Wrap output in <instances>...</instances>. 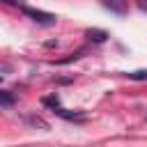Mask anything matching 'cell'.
Segmentation results:
<instances>
[{
  "label": "cell",
  "instance_id": "52a82bcc",
  "mask_svg": "<svg viewBox=\"0 0 147 147\" xmlns=\"http://www.w3.org/2000/svg\"><path fill=\"white\" fill-rule=\"evenodd\" d=\"M0 103L2 106H11L14 103V94L11 92H0Z\"/></svg>",
  "mask_w": 147,
  "mask_h": 147
},
{
  "label": "cell",
  "instance_id": "7a4b0ae2",
  "mask_svg": "<svg viewBox=\"0 0 147 147\" xmlns=\"http://www.w3.org/2000/svg\"><path fill=\"white\" fill-rule=\"evenodd\" d=\"M53 113L55 115H60V117H64V119H69V122H83L85 119V113H80V110H64L62 106H57V108H53Z\"/></svg>",
  "mask_w": 147,
  "mask_h": 147
},
{
  "label": "cell",
  "instance_id": "30bf717a",
  "mask_svg": "<svg viewBox=\"0 0 147 147\" xmlns=\"http://www.w3.org/2000/svg\"><path fill=\"white\" fill-rule=\"evenodd\" d=\"M0 80H2V78H0Z\"/></svg>",
  "mask_w": 147,
  "mask_h": 147
},
{
  "label": "cell",
  "instance_id": "3957f363",
  "mask_svg": "<svg viewBox=\"0 0 147 147\" xmlns=\"http://www.w3.org/2000/svg\"><path fill=\"white\" fill-rule=\"evenodd\" d=\"M85 37H87V41H92V44H103V41L108 39V32H106V30H96V28H92V30L85 32Z\"/></svg>",
  "mask_w": 147,
  "mask_h": 147
},
{
  "label": "cell",
  "instance_id": "6da1fadb",
  "mask_svg": "<svg viewBox=\"0 0 147 147\" xmlns=\"http://www.w3.org/2000/svg\"><path fill=\"white\" fill-rule=\"evenodd\" d=\"M23 14H25V16H30L32 21H37V23H44V25H51V23H55V14H48V11H41V9L23 7Z\"/></svg>",
  "mask_w": 147,
  "mask_h": 147
},
{
  "label": "cell",
  "instance_id": "ba28073f",
  "mask_svg": "<svg viewBox=\"0 0 147 147\" xmlns=\"http://www.w3.org/2000/svg\"><path fill=\"white\" fill-rule=\"evenodd\" d=\"M28 122L30 124H34V126H41V129H48V124L41 119V117H28Z\"/></svg>",
  "mask_w": 147,
  "mask_h": 147
},
{
  "label": "cell",
  "instance_id": "5b68a950",
  "mask_svg": "<svg viewBox=\"0 0 147 147\" xmlns=\"http://www.w3.org/2000/svg\"><path fill=\"white\" fill-rule=\"evenodd\" d=\"M44 106H48V108H57V106H60V96H57V94L44 96Z\"/></svg>",
  "mask_w": 147,
  "mask_h": 147
},
{
  "label": "cell",
  "instance_id": "9c48e42d",
  "mask_svg": "<svg viewBox=\"0 0 147 147\" xmlns=\"http://www.w3.org/2000/svg\"><path fill=\"white\" fill-rule=\"evenodd\" d=\"M0 2H9V5H21V0H0Z\"/></svg>",
  "mask_w": 147,
  "mask_h": 147
},
{
  "label": "cell",
  "instance_id": "277c9868",
  "mask_svg": "<svg viewBox=\"0 0 147 147\" xmlns=\"http://www.w3.org/2000/svg\"><path fill=\"white\" fill-rule=\"evenodd\" d=\"M85 55V48H80V51H76V53H71L69 57H62V60H57L55 64H69V62H74V60H78V57H83Z\"/></svg>",
  "mask_w": 147,
  "mask_h": 147
},
{
  "label": "cell",
  "instance_id": "8992f818",
  "mask_svg": "<svg viewBox=\"0 0 147 147\" xmlns=\"http://www.w3.org/2000/svg\"><path fill=\"white\" fill-rule=\"evenodd\" d=\"M131 80H147V69H138V71H131L126 74Z\"/></svg>",
  "mask_w": 147,
  "mask_h": 147
}]
</instances>
